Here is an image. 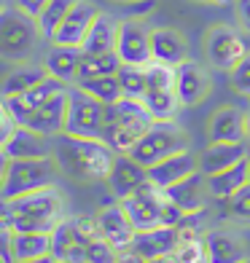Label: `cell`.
Here are the masks:
<instances>
[{"label": "cell", "instance_id": "26", "mask_svg": "<svg viewBox=\"0 0 250 263\" xmlns=\"http://www.w3.org/2000/svg\"><path fill=\"white\" fill-rule=\"evenodd\" d=\"M81 57L83 51L78 46H51L49 54H46V70H49V76L65 81V83H73L78 81V70H81Z\"/></svg>", "mask_w": 250, "mask_h": 263}, {"label": "cell", "instance_id": "16", "mask_svg": "<svg viewBox=\"0 0 250 263\" xmlns=\"http://www.w3.org/2000/svg\"><path fill=\"white\" fill-rule=\"evenodd\" d=\"M177 245H181V236H177V229L172 226H156V229H146V231H137L132 239V253H137L140 258H164V255H172Z\"/></svg>", "mask_w": 250, "mask_h": 263}, {"label": "cell", "instance_id": "47", "mask_svg": "<svg viewBox=\"0 0 250 263\" xmlns=\"http://www.w3.org/2000/svg\"><path fill=\"white\" fill-rule=\"evenodd\" d=\"M194 3H212V0H194Z\"/></svg>", "mask_w": 250, "mask_h": 263}, {"label": "cell", "instance_id": "46", "mask_svg": "<svg viewBox=\"0 0 250 263\" xmlns=\"http://www.w3.org/2000/svg\"><path fill=\"white\" fill-rule=\"evenodd\" d=\"M231 3H237V0H212V6H231Z\"/></svg>", "mask_w": 250, "mask_h": 263}, {"label": "cell", "instance_id": "18", "mask_svg": "<svg viewBox=\"0 0 250 263\" xmlns=\"http://www.w3.org/2000/svg\"><path fill=\"white\" fill-rule=\"evenodd\" d=\"M164 194H167L170 201H175L183 212H202L205 204H207V194H210L207 191V175L199 170L194 175H188L186 180L164 188Z\"/></svg>", "mask_w": 250, "mask_h": 263}, {"label": "cell", "instance_id": "32", "mask_svg": "<svg viewBox=\"0 0 250 263\" xmlns=\"http://www.w3.org/2000/svg\"><path fill=\"white\" fill-rule=\"evenodd\" d=\"M121 57L116 51L108 54H86L83 51L81 57V70H78V78H97V76H116L121 70Z\"/></svg>", "mask_w": 250, "mask_h": 263}, {"label": "cell", "instance_id": "49", "mask_svg": "<svg viewBox=\"0 0 250 263\" xmlns=\"http://www.w3.org/2000/svg\"><path fill=\"white\" fill-rule=\"evenodd\" d=\"M121 3H132V0H121Z\"/></svg>", "mask_w": 250, "mask_h": 263}, {"label": "cell", "instance_id": "14", "mask_svg": "<svg viewBox=\"0 0 250 263\" xmlns=\"http://www.w3.org/2000/svg\"><path fill=\"white\" fill-rule=\"evenodd\" d=\"M148 183V170L142 166L140 161H135L129 153H118L116 161H113V170L108 175V185H111V194L121 201L127 196H132L137 188H142Z\"/></svg>", "mask_w": 250, "mask_h": 263}, {"label": "cell", "instance_id": "8", "mask_svg": "<svg viewBox=\"0 0 250 263\" xmlns=\"http://www.w3.org/2000/svg\"><path fill=\"white\" fill-rule=\"evenodd\" d=\"M205 54L210 59V65L216 70H231L242 62V59L250 54L247 43L234 27L226 25H212L205 35Z\"/></svg>", "mask_w": 250, "mask_h": 263}, {"label": "cell", "instance_id": "6", "mask_svg": "<svg viewBox=\"0 0 250 263\" xmlns=\"http://www.w3.org/2000/svg\"><path fill=\"white\" fill-rule=\"evenodd\" d=\"M181 151H188V140L183 135V129H177L172 121H156L142 135L137 145L129 151V156L140 161L146 170H151L153 164L170 159Z\"/></svg>", "mask_w": 250, "mask_h": 263}, {"label": "cell", "instance_id": "4", "mask_svg": "<svg viewBox=\"0 0 250 263\" xmlns=\"http://www.w3.org/2000/svg\"><path fill=\"white\" fill-rule=\"evenodd\" d=\"M59 172V161L54 156L46 159H14L3 161V172H0V201L16 199L32 194L41 188H51Z\"/></svg>", "mask_w": 250, "mask_h": 263}, {"label": "cell", "instance_id": "9", "mask_svg": "<svg viewBox=\"0 0 250 263\" xmlns=\"http://www.w3.org/2000/svg\"><path fill=\"white\" fill-rule=\"evenodd\" d=\"M164 191L156 188L151 180L137 188L132 196L121 199V207L127 210L129 220L135 223L137 231H146V229H156V226H162V212H164Z\"/></svg>", "mask_w": 250, "mask_h": 263}, {"label": "cell", "instance_id": "40", "mask_svg": "<svg viewBox=\"0 0 250 263\" xmlns=\"http://www.w3.org/2000/svg\"><path fill=\"white\" fill-rule=\"evenodd\" d=\"M153 8H156V0H132V3H127V14L129 19H137V16L151 14Z\"/></svg>", "mask_w": 250, "mask_h": 263}, {"label": "cell", "instance_id": "12", "mask_svg": "<svg viewBox=\"0 0 250 263\" xmlns=\"http://www.w3.org/2000/svg\"><path fill=\"white\" fill-rule=\"evenodd\" d=\"M97 16H100V11H97L94 3H89V0H76V6L70 8L65 22L51 35V43H57V46H78L81 49Z\"/></svg>", "mask_w": 250, "mask_h": 263}, {"label": "cell", "instance_id": "30", "mask_svg": "<svg viewBox=\"0 0 250 263\" xmlns=\"http://www.w3.org/2000/svg\"><path fill=\"white\" fill-rule=\"evenodd\" d=\"M14 253H16V260L51 255V234H38V231L16 234L14 231Z\"/></svg>", "mask_w": 250, "mask_h": 263}, {"label": "cell", "instance_id": "10", "mask_svg": "<svg viewBox=\"0 0 250 263\" xmlns=\"http://www.w3.org/2000/svg\"><path fill=\"white\" fill-rule=\"evenodd\" d=\"M116 54L121 57L124 65H137L148 67L153 62L151 51V32L135 19H127L118 25V38H116Z\"/></svg>", "mask_w": 250, "mask_h": 263}, {"label": "cell", "instance_id": "35", "mask_svg": "<svg viewBox=\"0 0 250 263\" xmlns=\"http://www.w3.org/2000/svg\"><path fill=\"white\" fill-rule=\"evenodd\" d=\"M172 255H175V263H210L205 236H199V239H188V242H181Z\"/></svg>", "mask_w": 250, "mask_h": 263}, {"label": "cell", "instance_id": "13", "mask_svg": "<svg viewBox=\"0 0 250 263\" xmlns=\"http://www.w3.org/2000/svg\"><path fill=\"white\" fill-rule=\"evenodd\" d=\"M94 218H97V223H100L102 239L111 242L118 253H124V250L132 247V239H135L137 229H135V223L129 220V215L121 207V201H118V204H105Z\"/></svg>", "mask_w": 250, "mask_h": 263}, {"label": "cell", "instance_id": "20", "mask_svg": "<svg viewBox=\"0 0 250 263\" xmlns=\"http://www.w3.org/2000/svg\"><path fill=\"white\" fill-rule=\"evenodd\" d=\"M250 156V142H210L199 156V170L205 175L223 172Z\"/></svg>", "mask_w": 250, "mask_h": 263}, {"label": "cell", "instance_id": "1", "mask_svg": "<svg viewBox=\"0 0 250 263\" xmlns=\"http://www.w3.org/2000/svg\"><path fill=\"white\" fill-rule=\"evenodd\" d=\"M0 218H3L6 229L16 234L38 231V234H51L62 218V199H59L57 188H41L32 194L8 199L0 204Z\"/></svg>", "mask_w": 250, "mask_h": 263}, {"label": "cell", "instance_id": "2", "mask_svg": "<svg viewBox=\"0 0 250 263\" xmlns=\"http://www.w3.org/2000/svg\"><path fill=\"white\" fill-rule=\"evenodd\" d=\"M118 153L108 145L105 140H83V137H70L59 142V166L78 183H97L108 180Z\"/></svg>", "mask_w": 250, "mask_h": 263}, {"label": "cell", "instance_id": "24", "mask_svg": "<svg viewBox=\"0 0 250 263\" xmlns=\"http://www.w3.org/2000/svg\"><path fill=\"white\" fill-rule=\"evenodd\" d=\"M151 51H153V62L177 67L186 62V41L177 30L170 27H159L151 32Z\"/></svg>", "mask_w": 250, "mask_h": 263}, {"label": "cell", "instance_id": "17", "mask_svg": "<svg viewBox=\"0 0 250 263\" xmlns=\"http://www.w3.org/2000/svg\"><path fill=\"white\" fill-rule=\"evenodd\" d=\"M194 172H199V159L194 156L191 151H181V153H175V156H170V159L153 164L148 170V180L156 188L164 191V188L186 180V177L194 175Z\"/></svg>", "mask_w": 250, "mask_h": 263}, {"label": "cell", "instance_id": "5", "mask_svg": "<svg viewBox=\"0 0 250 263\" xmlns=\"http://www.w3.org/2000/svg\"><path fill=\"white\" fill-rule=\"evenodd\" d=\"M38 22L27 16L16 6H6L0 11V54L8 62H25L32 54L38 41Z\"/></svg>", "mask_w": 250, "mask_h": 263}, {"label": "cell", "instance_id": "31", "mask_svg": "<svg viewBox=\"0 0 250 263\" xmlns=\"http://www.w3.org/2000/svg\"><path fill=\"white\" fill-rule=\"evenodd\" d=\"M142 102H146L148 113L153 116V121H172L175 110L181 107L175 89H148Z\"/></svg>", "mask_w": 250, "mask_h": 263}, {"label": "cell", "instance_id": "50", "mask_svg": "<svg viewBox=\"0 0 250 263\" xmlns=\"http://www.w3.org/2000/svg\"><path fill=\"white\" fill-rule=\"evenodd\" d=\"M242 263H250V258H247V260H242Z\"/></svg>", "mask_w": 250, "mask_h": 263}, {"label": "cell", "instance_id": "42", "mask_svg": "<svg viewBox=\"0 0 250 263\" xmlns=\"http://www.w3.org/2000/svg\"><path fill=\"white\" fill-rule=\"evenodd\" d=\"M116 263H148V260L140 258L137 253H132V250H124V253H118V260Z\"/></svg>", "mask_w": 250, "mask_h": 263}, {"label": "cell", "instance_id": "41", "mask_svg": "<svg viewBox=\"0 0 250 263\" xmlns=\"http://www.w3.org/2000/svg\"><path fill=\"white\" fill-rule=\"evenodd\" d=\"M234 14H237V25L250 32V0H237Z\"/></svg>", "mask_w": 250, "mask_h": 263}, {"label": "cell", "instance_id": "39", "mask_svg": "<svg viewBox=\"0 0 250 263\" xmlns=\"http://www.w3.org/2000/svg\"><path fill=\"white\" fill-rule=\"evenodd\" d=\"M14 6H16L19 11H25L27 16L38 19V16L43 14V8L49 6V0H14Z\"/></svg>", "mask_w": 250, "mask_h": 263}, {"label": "cell", "instance_id": "29", "mask_svg": "<svg viewBox=\"0 0 250 263\" xmlns=\"http://www.w3.org/2000/svg\"><path fill=\"white\" fill-rule=\"evenodd\" d=\"M76 86L83 89L86 94H92L94 100H100L102 105H113L124 97L118 76H97V78H78Z\"/></svg>", "mask_w": 250, "mask_h": 263}, {"label": "cell", "instance_id": "27", "mask_svg": "<svg viewBox=\"0 0 250 263\" xmlns=\"http://www.w3.org/2000/svg\"><path fill=\"white\" fill-rule=\"evenodd\" d=\"M49 78V70L46 65H16L14 70H8V76L0 83V97H16V94H25L32 86H38L41 81Z\"/></svg>", "mask_w": 250, "mask_h": 263}, {"label": "cell", "instance_id": "45", "mask_svg": "<svg viewBox=\"0 0 250 263\" xmlns=\"http://www.w3.org/2000/svg\"><path fill=\"white\" fill-rule=\"evenodd\" d=\"M245 140L250 142V110H245Z\"/></svg>", "mask_w": 250, "mask_h": 263}, {"label": "cell", "instance_id": "33", "mask_svg": "<svg viewBox=\"0 0 250 263\" xmlns=\"http://www.w3.org/2000/svg\"><path fill=\"white\" fill-rule=\"evenodd\" d=\"M118 83H121V91L124 97L129 100H142L148 91V73L146 67H137V65H121L118 70Z\"/></svg>", "mask_w": 250, "mask_h": 263}, {"label": "cell", "instance_id": "36", "mask_svg": "<svg viewBox=\"0 0 250 263\" xmlns=\"http://www.w3.org/2000/svg\"><path fill=\"white\" fill-rule=\"evenodd\" d=\"M226 204V212H229V218L240 220V223H250V183L245 188H240L231 199L223 201Z\"/></svg>", "mask_w": 250, "mask_h": 263}, {"label": "cell", "instance_id": "38", "mask_svg": "<svg viewBox=\"0 0 250 263\" xmlns=\"http://www.w3.org/2000/svg\"><path fill=\"white\" fill-rule=\"evenodd\" d=\"M231 89L242 97H250V54L231 70Z\"/></svg>", "mask_w": 250, "mask_h": 263}, {"label": "cell", "instance_id": "3", "mask_svg": "<svg viewBox=\"0 0 250 263\" xmlns=\"http://www.w3.org/2000/svg\"><path fill=\"white\" fill-rule=\"evenodd\" d=\"M156 124L153 116L142 100H129L121 97L113 105H105V126H102V140L116 151V153H129L142 135Z\"/></svg>", "mask_w": 250, "mask_h": 263}, {"label": "cell", "instance_id": "25", "mask_svg": "<svg viewBox=\"0 0 250 263\" xmlns=\"http://www.w3.org/2000/svg\"><path fill=\"white\" fill-rule=\"evenodd\" d=\"M247 183H250V159L234 164V166H229V170H223V172L207 175V191H210V196L218 199V201L231 199L237 191L245 188Z\"/></svg>", "mask_w": 250, "mask_h": 263}, {"label": "cell", "instance_id": "22", "mask_svg": "<svg viewBox=\"0 0 250 263\" xmlns=\"http://www.w3.org/2000/svg\"><path fill=\"white\" fill-rule=\"evenodd\" d=\"M210 263H242L247 260L245 242L229 229H212L205 234Z\"/></svg>", "mask_w": 250, "mask_h": 263}, {"label": "cell", "instance_id": "37", "mask_svg": "<svg viewBox=\"0 0 250 263\" xmlns=\"http://www.w3.org/2000/svg\"><path fill=\"white\" fill-rule=\"evenodd\" d=\"M118 260V250L105 242V239H94L86 245V263H116Z\"/></svg>", "mask_w": 250, "mask_h": 263}, {"label": "cell", "instance_id": "23", "mask_svg": "<svg viewBox=\"0 0 250 263\" xmlns=\"http://www.w3.org/2000/svg\"><path fill=\"white\" fill-rule=\"evenodd\" d=\"M51 255L59 263H62V260H81V263H86V242L81 239L73 218L59 220V226L51 231Z\"/></svg>", "mask_w": 250, "mask_h": 263}, {"label": "cell", "instance_id": "44", "mask_svg": "<svg viewBox=\"0 0 250 263\" xmlns=\"http://www.w3.org/2000/svg\"><path fill=\"white\" fill-rule=\"evenodd\" d=\"M148 263H175V255H164V258H151Z\"/></svg>", "mask_w": 250, "mask_h": 263}, {"label": "cell", "instance_id": "11", "mask_svg": "<svg viewBox=\"0 0 250 263\" xmlns=\"http://www.w3.org/2000/svg\"><path fill=\"white\" fill-rule=\"evenodd\" d=\"M67 107H70V89L59 91L57 97L49 102L38 105L35 110L25 118V129H32L43 137H54V135H65V124H67Z\"/></svg>", "mask_w": 250, "mask_h": 263}, {"label": "cell", "instance_id": "7", "mask_svg": "<svg viewBox=\"0 0 250 263\" xmlns=\"http://www.w3.org/2000/svg\"><path fill=\"white\" fill-rule=\"evenodd\" d=\"M105 126V105L94 100L78 86H70V107H67V124L65 135L83 137V140H102Z\"/></svg>", "mask_w": 250, "mask_h": 263}, {"label": "cell", "instance_id": "43", "mask_svg": "<svg viewBox=\"0 0 250 263\" xmlns=\"http://www.w3.org/2000/svg\"><path fill=\"white\" fill-rule=\"evenodd\" d=\"M16 263H59L54 255H43V258H32V260H16Z\"/></svg>", "mask_w": 250, "mask_h": 263}, {"label": "cell", "instance_id": "21", "mask_svg": "<svg viewBox=\"0 0 250 263\" xmlns=\"http://www.w3.org/2000/svg\"><path fill=\"white\" fill-rule=\"evenodd\" d=\"M0 156L3 161H14V159H46L51 156L49 151V142H46L43 135L32 129H25L19 126L14 135H11L3 145H0Z\"/></svg>", "mask_w": 250, "mask_h": 263}, {"label": "cell", "instance_id": "19", "mask_svg": "<svg viewBox=\"0 0 250 263\" xmlns=\"http://www.w3.org/2000/svg\"><path fill=\"white\" fill-rule=\"evenodd\" d=\"M210 142H247L245 140V110L234 105H223L207 121Z\"/></svg>", "mask_w": 250, "mask_h": 263}, {"label": "cell", "instance_id": "34", "mask_svg": "<svg viewBox=\"0 0 250 263\" xmlns=\"http://www.w3.org/2000/svg\"><path fill=\"white\" fill-rule=\"evenodd\" d=\"M76 6V0H49V6L43 8V14L35 19L38 22V30L43 38L51 41V35L57 32V27L65 22V16L70 14V8Z\"/></svg>", "mask_w": 250, "mask_h": 263}, {"label": "cell", "instance_id": "28", "mask_svg": "<svg viewBox=\"0 0 250 263\" xmlns=\"http://www.w3.org/2000/svg\"><path fill=\"white\" fill-rule=\"evenodd\" d=\"M116 38H118V25H113V19H108L105 14H100L94 19V25L83 41L81 51L86 54H108L116 51Z\"/></svg>", "mask_w": 250, "mask_h": 263}, {"label": "cell", "instance_id": "15", "mask_svg": "<svg viewBox=\"0 0 250 263\" xmlns=\"http://www.w3.org/2000/svg\"><path fill=\"white\" fill-rule=\"evenodd\" d=\"M175 91H177V100H181V107L199 105L210 91V78L205 73V67L191 62V59L177 65L175 67Z\"/></svg>", "mask_w": 250, "mask_h": 263}, {"label": "cell", "instance_id": "48", "mask_svg": "<svg viewBox=\"0 0 250 263\" xmlns=\"http://www.w3.org/2000/svg\"><path fill=\"white\" fill-rule=\"evenodd\" d=\"M62 263H81V260H62Z\"/></svg>", "mask_w": 250, "mask_h": 263}]
</instances>
